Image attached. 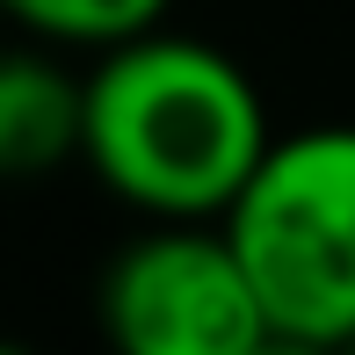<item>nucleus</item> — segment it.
I'll return each mask as SVG.
<instances>
[{
    "instance_id": "f257e3e1",
    "label": "nucleus",
    "mask_w": 355,
    "mask_h": 355,
    "mask_svg": "<svg viewBox=\"0 0 355 355\" xmlns=\"http://www.w3.org/2000/svg\"><path fill=\"white\" fill-rule=\"evenodd\" d=\"M268 138L247 66L159 22L102 44L80 80V159L145 218H218Z\"/></svg>"
},
{
    "instance_id": "f03ea898",
    "label": "nucleus",
    "mask_w": 355,
    "mask_h": 355,
    "mask_svg": "<svg viewBox=\"0 0 355 355\" xmlns=\"http://www.w3.org/2000/svg\"><path fill=\"white\" fill-rule=\"evenodd\" d=\"M268 348H355V123L268 138L218 211Z\"/></svg>"
},
{
    "instance_id": "7ed1b4c3",
    "label": "nucleus",
    "mask_w": 355,
    "mask_h": 355,
    "mask_svg": "<svg viewBox=\"0 0 355 355\" xmlns=\"http://www.w3.org/2000/svg\"><path fill=\"white\" fill-rule=\"evenodd\" d=\"M102 327L123 355H254L268 319L218 218H153L109 261Z\"/></svg>"
},
{
    "instance_id": "20e7f679",
    "label": "nucleus",
    "mask_w": 355,
    "mask_h": 355,
    "mask_svg": "<svg viewBox=\"0 0 355 355\" xmlns=\"http://www.w3.org/2000/svg\"><path fill=\"white\" fill-rule=\"evenodd\" d=\"M80 159V80L51 51H0V182Z\"/></svg>"
},
{
    "instance_id": "39448f33",
    "label": "nucleus",
    "mask_w": 355,
    "mask_h": 355,
    "mask_svg": "<svg viewBox=\"0 0 355 355\" xmlns=\"http://www.w3.org/2000/svg\"><path fill=\"white\" fill-rule=\"evenodd\" d=\"M174 0H0L8 22H22L44 44H80V51H102L116 37H138L167 15Z\"/></svg>"
}]
</instances>
